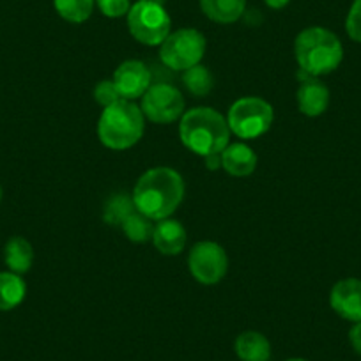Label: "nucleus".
Returning a JSON list of instances; mask_svg holds the SVG:
<instances>
[{
    "instance_id": "obj_14",
    "label": "nucleus",
    "mask_w": 361,
    "mask_h": 361,
    "mask_svg": "<svg viewBox=\"0 0 361 361\" xmlns=\"http://www.w3.org/2000/svg\"><path fill=\"white\" fill-rule=\"evenodd\" d=\"M257 154L246 144H228L221 151V169L234 177H246L255 170Z\"/></svg>"
},
{
    "instance_id": "obj_24",
    "label": "nucleus",
    "mask_w": 361,
    "mask_h": 361,
    "mask_svg": "<svg viewBox=\"0 0 361 361\" xmlns=\"http://www.w3.org/2000/svg\"><path fill=\"white\" fill-rule=\"evenodd\" d=\"M96 6L106 18H123L131 9V0H96Z\"/></svg>"
},
{
    "instance_id": "obj_4",
    "label": "nucleus",
    "mask_w": 361,
    "mask_h": 361,
    "mask_svg": "<svg viewBox=\"0 0 361 361\" xmlns=\"http://www.w3.org/2000/svg\"><path fill=\"white\" fill-rule=\"evenodd\" d=\"M145 130V117L142 109L133 102H121L106 106L98 123V137L105 147L124 151L138 144Z\"/></svg>"
},
{
    "instance_id": "obj_29",
    "label": "nucleus",
    "mask_w": 361,
    "mask_h": 361,
    "mask_svg": "<svg viewBox=\"0 0 361 361\" xmlns=\"http://www.w3.org/2000/svg\"><path fill=\"white\" fill-rule=\"evenodd\" d=\"M286 361H308V360H305V357H289V360Z\"/></svg>"
},
{
    "instance_id": "obj_19",
    "label": "nucleus",
    "mask_w": 361,
    "mask_h": 361,
    "mask_svg": "<svg viewBox=\"0 0 361 361\" xmlns=\"http://www.w3.org/2000/svg\"><path fill=\"white\" fill-rule=\"evenodd\" d=\"M135 211H137V207H135L133 197L128 195V193H116L105 202L103 220H105L106 225L121 227L126 221V218Z\"/></svg>"
},
{
    "instance_id": "obj_27",
    "label": "nucleus",
    "mask_w": 361,
    "mask_h": 361,
    "mask_svg": "<svg viewBox=\"0 0 361 361\" xmlns=\"http://www.w3.org/2000/svg\"><path fill=\"white\" fill-rule=\"evenodd\" d=\"M206 163H207V169L211 170H216L221 166V154H211L206 158Z\"/></svg>"
},
{
    "instance_id": "obj_6",
    "label": "nucleus",
    "mask_w": 361,
    "mask_h": 361,
    "mask_svg": "<svg viewBox=\"0 0 361 361\" xmlns=\"http://www.w3.org/2000/svg\"><path fill=\"white\" fill-rule=\"evenodd\" d=\"M275 112L273 106L262 98L246 96L232 103L227 114V123L231 133L243 140H252L266 133L273 124Z\"/></svg>"
},
{
    "instance_id": "obj_17",
    "label": "nucleus",
    "mask_w": 361,
    "mask_h": 361,
    "mask_svg": "<svg viewBox=\"0 0 361 361\" xmlns=\"http://www.w3.org/2000/svg\"><path fill=\"white\" fill-rule=\"evenodd\" d=\"M4 262L9 271L16 275H23L32 267L34 262V248L25 238L15 235L6 243L4 248Z\"/></svg>"
},
{
    "instance_id": "obj_18",
    "label": "nucleus",
    "mask_w": 361,
    "mask_h": 361,
    "mask_svg": "<svg viewBox=\"0 0 361 361\" xmlns=\"http://www.w3.org/2000/svg\"><path fill=\"white\" fill-rule=\"evenodd\" d=\"M27 294V286L22 275L13 271H0V312L15 310L23 303Z\"/></svg>"
},
{
    "instance_id": "obj_2",
    "label": "nucleus",
    "mask_w": 361,
    "mask_h": 361,
    "mask_svg": "<svg viewBox=\"0 0 361 361\" xmlns=\"http://www.w3.org/2000/svg\"><path fill=\"white\" fill-rule=\"evenodd\" d=\"M180 142L192 152L207 158L221 154L231 140L227 119L209 106H199L183 114L179 124Z\"/></svg>"
},
{
    "instance_id": "obj_25",
    "label": "nucleus",
    "mask_w": 361,
    "mask_h": 361,
    "mask_svg": "<svg viewBox=\"0 0 361 361\" xmlns=\"http://www.w3.org/2000/svg\"><path fill=\"white\" fill-rule=\"evenodd\" d=\"M345 32L354 43L361 44V0H353L345 18Z\"/></svg>"
},
{
    "instance_id": "obj_26",
    "label": "nucleus",
    "mask_w": 361,
    "mask_h": 361,
    "mask_svg": "<svg viewBox=\"0 0 361 361\" xmlns=\"http://www.w3.org/2000/svg\"><path fill=\"white\" fill-rule=\"evenodd\" d=\"M349 342L354 353L361 356V321L354 322L353 328L349 329Z\"/></svg>"
},
{
    "instance_id": "obj_22",
    "label": "nucleus",
    "mask_w": 361,
    "mask_h": 361,
    "mask_svg": "<svg viewBox=\"0 0 361 361\" xmlns=\"http://www.w3.org/2000/svg\"><path fill=\"white\" fill-rule=\"evenodd\" d=\"M121 228H123L124 235H126L131 243H138V245H142V243H147L152 239L154 225H152L151 218H147L145 214L135 211V213H131L130 216L126 218V221L121 225Z\"/></svg>"
},
{
    "instance_id": "obj_30",
    "label": "nucleus",
    "mask_w": 361,
    "mask_h": 361,
    "mask_svg": "<svg viewBox=\"0 0 361 361\" xmlns=\"http://www.w3.org/2000/svg\"><path fill=\"white\" fill-rule=\"evenodd\" d=\"M2 197H4V190H2V186H0V202H2Z\"/></svg>"
},
{
    "instance_id": "obj_13",
    "label": "nucleus",
    "mask_w": 361,
    "mask_h": 361,
    "mask_svg": "<svg viewBox=\"0 0 361 361\" xmlns=\"http://www.w3.org/2000/svg\"><path fill=\"white\" fill-rule=\"evenodd\" d=\"M152 245L161 255H179L186 245V231L183 224L172 218L159 220L152 231Z\"/></svg>"
},
{
    "instance_id": "obj_11",
    "label": "nucleus",
    "mask_w": 361,
    "mask_h": 361,
    "mask_svg": "<svg viewBox=\"0 0 361 361\" xmlns=\"http://www.w3.org/2000/svg\"><path fill=\"white\" fill-rule=\"evenodd\" d=\"M333 312L349 322L361 321V280L343 279L333 286L329 293Z\"/></svg>"
},
{
    "instance_id": "obj_23",
    "label": "nucleus",
    "mask_w": 361,
    "mask_h": 361,
    "mask_svg": "<svg viewBox=\"0 0 361 361\" xmlns=\"http://www.w3.org/2000/svg\"><path fill=\"white\" fill-rule=\"evenodd\" d=\"M94 99L103 106V109H106V106L121 102L123 98H121L119 90H117L114 80H102L94 89Z\"/></svg>"
},
{
    "instance_id": "obj_7",
    "label": "nucleus",
    "mask_w": 361,
    "mask_h": 361,
    "mask_svg": "<svg viewBox=\"0 0 361 361\" xmlns=\"http://www.w3.org/2000/svg\"><path fill=\"white\" fill-rule=\"evenodd\" d=\"M206 37L197 29H179L170 32L159 44V57L166 68L173 71H186L200 64L206 54Z\"/></svg>"
},
{
    "instance_id": "obj_21",
    "label": "nucleus",
    "mask_w": 361,
    "mask_h": 361,
    "mask_svg": "<svg viewBox=\"0 0 361 361\" xmlns=\"http://www.w3.org/2000/svg\"><path fill=\"white\" fill-rule=\"evenodd\" d=\"M183 82H185L186 89L192 92L197 98H204L213 90L214 80L211 75L209 69L202 64H197L193 68L186 69L185 75H183Z\"/></svg>"
},
{
    "instance_id": "obj_10",
    "label": "nucleus",
    "mask_w": 361,
    "mask_h": 361,
    "mask_svg": "<svg viewBox=\"0 0 361 361\" xmlns=\"http://www.w3.org/2000/svg\"><path fill=\"white\" fill-rule=\"evenodd\" d=\"M114 83L119 90L121 98L126 102H135L147 92L151 83V71L140 61H126L116 69Z\"/></svg>"
},
{
    "instance_id": "obj_28",
    "label": "nucleus",
    "mask_w": 361,
    "mask_h": 361,
    "mask_svg": "<svg viewBox=\"0 0 361 361\" xmlns=\"http://www.w3.org/2000/svg\"><path fill=\"white\" fill-rule=\"evenodd\" d=\"M264 2H266L267 8L271 9H283L289 6L290 0H264Z\"/></svg>"
},
{
    "instance_id": "obj_16",
    "label": "nucleus",
    "mask_w": 361,
    "mask_h": 361,
    "mask_svg": "<svg viewBox=\"0 0 361 361\" xmlns=\"http://www.w3.org/2000/svg\"><path fill=\"white\" fill-rule=\"evenodd\" d=\"M234 350L241 361H269L271 343L262 333L245 331L235 338Z\"/></svg>"
},
{
    "instance_id": "obj_3",
    "label": "nucleus",
    "mask_w": 361,
    "mask_h": 361,
    "mask_svg": "<svg viewBox=\"0 0 361 361\" xmlns=\"http://www.w3.org/2000/svg\"><path fill=\"white\" fill-rule=\"evenodd\" d=\"M294 55L307 75L324 76L335 71L343 61V44L335 32L324 27H308L294 41Z\"/></svg>"
},
{
    "instance_id": "obj_5",
    "label": "nucleus",
    "mask_w": 361,
    "mask_h": 361,
    "mask_svg": "<svg viewBox=\"0 0 361 361\" xmlns=\"http://www.w3.org/2000/svg\"><path fill=\"white\" fill-rule=\"evenodd\" d=\"M126 20L131 36L145 47H159L172 27L169 11L159 0H137Z\"/></svg>"
},
{
    "instance_id": "obj_8",
    "label": "nucleus",
    "mask_w": 361,
    "mask_h": 361,
    "mask_svg": "<svg viewBox=\"0 0 361 361\" xmlns=\"http://www.w3.org/2000/svg\"><path fill=\"white\" fill-rule=\"evenodd\" d=\"M142 114L156 124H170L185 114V98L170 83H152L142 96Z\"/></svg>"
},
{
    "instance_id": "obj_9",
    "label": "nucleus",
    "mask_w": 361,
    "mask_h": 361,
    "mask_svg": "<svg viewBox=\"0 0 361 361\" xmlns=\"http://www.w3.org/2000/svg\"><path fill=\"white\" fill-rule=\"evenodd\" d=\"M188 267L192 276L199 283H202V286H216L227 275V253L218 243L200 241L190 252Z\"/></svg>"
},
{
    "instance_id": "obj_1",
    "label": "nucleus",
    "mask_w": 361,
    "mask_h": 361,
    "mask_svg": "<svg viewBox=\"0 0 361 361\" xmlns=\"http://www.w3.org/2000/svg\"><path fill=\"white\" fill-rule=\"evenodd\" d=\"M133 202L138 213L152 221L165 220L176 213L185 199V180L169 166H158L142 173L135 185Z\"/></svg>"
},
{
    "instance_id": "obj_12",
    "label": "nucleus",
    "mask_w": 361,
    "mask_h": 361,
    "mask_svg": "<svg viewBox=\"0 0 361 361\" xmlns=\"http://www.w3.org/2000/svg\"><path fill=\"white\" fill-rule=\"evenodd\" d=\"M301 85L298 89V106L307 117H319L329 106V89L315 76L301 71Z\"/></svg>"
},
{
    "instance_id": "obj_15",
    "label": "nucleus",
    "mask_w": 361,
    "mask_h": 361,
    "mask_svg": "<svg viewBox=\"0 0 361 361\" xmlns=\"http://www.w3.org/2000/svg\"><path fill=\"white\" fill-rule=\"evenodd\" d=\"M204 15L214 23L231 25L246 11V0H199Z\"/></svg>"
},
{
    "instance_id": "obj_20",
    "label": "nucleus",
    "mask_w": 361,
    "mask_h": 361,
    "mask_svg": "<svg viewBox=\"0 0 361 361\" xmlns=\"http://www.w3.org/2000/svg\"><path fill=\"white\" fill-rule=\"evenodd\" d=\"M54 8L66 22L83 23L94 13L96 0H54Z\"/></svg>"
}]
</instances>
